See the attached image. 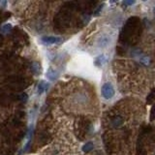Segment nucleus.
Here are the masks:
<instances>
[{
    "label": "nucleus",
    "mask_w": 155,
    "mask_h": 155,
    "mask_svg": "<svg viewBox=\"0 0 155 155\" xmlns=\"http://www.w3.org/2000/svg\"><path fill=\"white\" fill-rule=\"evenodd\" d=\"M115 91L110 82H105L102 85V96L106 100H110L114 96Z\"/></svg>",
    "instance_id": "1"
},
{
    "label": "nucleus",
    "mask_w": 155,
    "mask_h": 155,
    "mask_svg": "<svg viewBox=\"0 0 155 155\" xmlns=\"http://www.w3.org/2000/svg\"><path fill=\"white\" fill-rule=\"evenodd\" d=\"M41 42L44 45H58L62 42V38L57 36H43Z\"/></svg>",
    "instance_id": "2"
},
{
    "label": "nucleus",
    "mask_w": 155,
    "mask_h": 155,
    "mask_svg": "<svg viewBox=\"0 0 155 155\" xmlns=\"http://www.w3.org/2000/svg\"><path fill=\"white\" fill-rule=\"evenodd\" d=\"M110 41H112V39H110V35H108V34H102L97 40V46L100 49H105L110 44Z\"/></svg>",
    "instance_id": "3"
},
{
    "label": "nucleus",
    "mask_w": 155,
    "mask_h": 155,
    "mask_svg": "<svg viewBox=\"0 0 155 155\" xmlns=\"http://www.w3.org/2000/svg\"><path fill=\"white\" fill-rule=\"evenodd\" d=\"M46 76H47V78H48L49 80L55 82V80H57V78H58V72L56 70H55L53 68L50 67L48 70H47Z\"/></svg>",
    "instance_id": "4"
},
{
    "label": "nucleus",
    "mask_w": 155,
    "mask_h": 155,
    "mask_svg": "<svg viewBox=\"0 0 155 155\" xmlns=\"http://www.w3.org/2000/svg\"><path fill=\"white\" fill-rule=\"evenodd\" d=\"M49 87H50V84H49L48 82H45V80H41V82L38 83L37 91H38L39 94H43L44 92L49 89Z\"/></svg>",
    "instance_id": "5"
},
{
    "label": "nucleus",
    "mask_w": 155,
    "mask_h": 155,
    "mask_svg": "<svg viewBox=\"0 0 155 155\" xmlns=\"http://www.w3.org/2000/svg\"><path fill=\"white\" fill-rule=\"evenodd\" d=\"M107 60H108L107 56H106L105 55H101L98 56V57H96L95 65L97 66V67H102V66H104L106 64Z\"/></svg>",
    "instance_id": "6"
},
{
    "label": "nucleus",
    "mask_w": 155,
    "mask_h": 155,
    "mask_svg": "<svg viewBox=\"0 0 155 155\" xmlns=\"http://www.w3.org/2000/svg\"><path fill=\"white\" fill-rule=\"evenodd\" d=\"M93 148H94V144H93L92 142H86V144H85L84 146H82V151L85 152V153H87V152L91 151Z\"/></svg>",
    "instance_id": "7"
},
{
    "label": "nucleus",
    "mask_w": 155,
    "mask_h": 155,
    "mask_svg": "<svg viewBox=\"0 0 155 155\" xmlns=\"http://www.w3.org/2000/svg\"><path fill=\"white\" fill-rule=\"evenodd\" d=\"M11 29H12V24L11 23H6V24H4V25L2 26L1 32H2V33H4V34H6V33H8V32L11 31Z\"/></svg>",
    "instance_id": "8"
},
{
    "label": "nucleus",
    "mask_w": 155,
    "mask_h": 155,
    "mask_svg": "<svg viewBox=\"0 0 155 155\" xmlns=\"http://www.w3.org/2000/svg\"><path fill=\"white\" fill-rule=\"evenodd\" d=\"M122 118L120 116H116V117H114V119L112 120V124H114V127H118L120 126V125L122 124Z\"/></svg>",
    "instance_id": "9"
},
{
    "label": "nucleus",
    "mask_w": 155,
    "mask_h": 155,
    "mask_svg": "<svg viewBox=\"0 0 155 155\" xmlns=\"http://www.w3.org/2000/svg\"><path fill=\"white\" fill-rule=\"evenodd\" d=\"M141 62L142 64H144V65H148L150 63V58L148 56H144L142 58H141Z\"/></svg>",
    "instance_id": "10"
},
{
    "label": "nucleus",
    "mask_w": 155,
    "mask_h": 155,
    "mask_svg": "<svg viewBox=\"0 0 155 155\" xmlns=\"http://www.w3.org/2000/svg\"><path fill=\"white\" fill-rule=\"evenodd\" d=\"M33 68H34V71H35L36 74H39V73L41 72V66L39 65V64L37 63V62H35V63L33 64Z\"/></svg>",
    "instance_id": "11"
},
{
    "label": "nucleus",
    "mask_w": 155,
    "mask_h": 155,
    "mask_svg": "<svg viewBox=\"0 0 155 155\" xmlns=\"http://www.w3.org/2000/svg\"><path fill=\"white\" fill-rule=\"evenodd\" d=\"M21 100L23 101V102H25V101L27 100V95H26L25 93H23V94L21 96Z\"/></svg>",
    "instance_id": "12"
},
{
    "label": "nucleus",
    "mask_w": 155,
    "mask_h": 155,
    "mask_svg": "<svg viewBox=\"0 0 155 155\" xmlns=\"http://www.w3.org/2000/svg\"><path fill=\"white\" fill-rule=\"evenodd\" d=\"M123 4L124 5H133V4H135V1H124Z\"/></svg>",
    "instance_id": "13"
},
{
    "label": "nucleus",
    "mask_w": 155,
    "mask_h": 155,
    "mask_svg": "<svg viewBox=\"0 0 155 155\" xmlns=\"http://www.w3.org/2000/svg\"><path fill=\"white\" fill-rule=\"evenodd\" d=\"M102 7H103V5H102V6H99V7H98V9H97V11H96V12H95V15H98V14H99V13H100V12H101V11H102Z\"/></svg>",
    "instance_id": "14"
}]
</instances>
